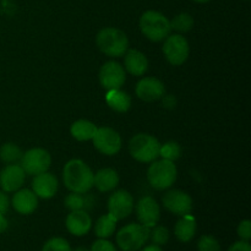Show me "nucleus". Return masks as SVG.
Masks as SVG:
<instances>
[{
    "label": "nucleus",
    "instance_id": "1",
    "mask_svg": "<svg viewBox=\"0 0 251 251\" xmlns=\"http://www.w3.org/2000/svg\"><path fill=\"white\" fill-rule=\"evenodd\" d=\"M93 176H95V173L92 169L82 159H70L64 166V185L71 193H88L93 188Z\"/></svg>",
    "mask_w": 251,
    "mask_h": 251
},
{
    "label": "nucleus",
    "instance_id": "2",
    "mask_svg": "<svg viewBox=\"0 0 251 251\" xmlns=\"http://www.w3.org/2000/svg\"><path fill=\"white\" fill-rule=\"evenodd\" d=\"M96 44L104 55L120 58L129 49V38L124 31L117 27H105L97 33Z\"/></svg>",
    "mask_w": 251,
    "mask_h": 251
},
{
    "label": "nucleus",
    "instance_id": "3",
    "mask_svg": "<svg viewBox=\"0 0 251 251\" xmlns=\"http://www.w3.org/2000/svg\"><path fill=\"white\" fill-rule=\"evenodd\" d=\"M141 33L151 42H163L171 34V22L168 17L156 10H147L139 20Z\"/></svg>",
    "mask_w": 251,
    "mask_h": 251
},
{
    "label": "nucleus",
    "instance_id": "4",
    "mask_svg": "<svg viewBox=\"0 0 251 251\" xmlns=\"http://www.w3.org/2000/svg\"><path fill=\"white\" fill-rule=\"evenodd\" d=\"M161 142L154 136L145 132L134 135L129 141V152L140 163H152L159 157Z\"/></svg>",
    "mask_w": 251,
    "mask_h": 251
},
{
    "label": "nucleus",
    "instance_id": "5",
    "mask_svg": "<svg viewBox=\"0 0 251 251\" xmlns=\"http://www.w3.org/2000/svg\"><path fill=\"white\" fill-rule=\"evenodd\" d=\"M150 229L140 223H129L120 228L115 242L122 251H139L150 240Z\"/></svg>",
    "mask_w": 251,
    "mask_h": 251
},
{
    "label": "nucleus",
    "instance_id": "6",
    "mask_svg": "<svg viewBox=\"0 0 251 251\" xmlns=\"http://www.w3.org/2000/svg\"><path fill=\"white\" fill-rule=\"evenodd\" d=\"M178 178V169L174 162L167 159L153 161L147 169V180L156 190H167L176 183Z\"/></svg>",
    "mask_w": 251,
    "mask_h": 251
},
{
    "label": "nucleus",
    "instance_id": "7",
    "mask_svg": "<svg viewBox=\"0 0 251 251\" xmlns=\"http://www.w3.org/2000/svg\"><path fill=\"white\" fill-rule=\"evenodd\" d=\"M167 61L173 66L183 65L190 54V46L185 37L181 34H169L163 41L162 47Z\"/></svg>",
    "mask_w": 251,
    "mask_h": 251
},
{
    "label": "nucleus",
    "instance_id": "8",
    "mask_svg": "<svg viewBox=\"0 0 251 251\" xmlns=\"http://www.w3.org/2000/svg\"><path fill=\"white\" fill-rule=\"evenodd\" d=\"M51 164V157L47 150L39 149H31L22 153L20 166L25 171V173L28 176H38V174L48 172Z\"/></svg>",
    "mask_w": 251,
    "mask_h": 251
},
{
    "label": "nucleus",
    "instance_id": "9",
    "mask_svg": "<svg viewBox=\"0 0 251 251\" xmlns=\"http://www.w3.org/2000/svg\"><path fill=\"white\" fill-rule=\"evenodd\" d=\"M93 146L98 152L104 156H115L122 150V136L117 130L109 126L97 127L95 136L92 139Z\"/></svg>",
    "mask_w": 251,
    "mask_h": 251
},
{
    "label": "nucleus",
    "instance_id": "10",
    "mask_svg": "<svg viewBox=\"0 0 251 251\" xmlns=\"http://www.w3.org/2000/svg\"><path fill=\"white\" fill-rule=\"evenodd\" d=\"M98 80H100V86L107 91L122 88V86L126 81V71L124 66L118 61H107L100 66Z\"/></svg>",
    "mask_w": 251,
    "mask_h": 251
},
{
    "label": "nucleus",
    "instance_id": "11",
    "mask_svg": "<svg viewBox=\"0 0 251 251\" xmlns=\"http://www.w3.org/2000/svg\"><path fill=\"white\" fill-rule=\"evenodd\" d=\"M108 213L112 215L115 220H125L134 211V198L127 190H117L109 196L107 202Z\"/></svg>",
    "mask_w": 251,
    "mask_h": 251
},
{
    "label": "nucleus",
    "instance_id": "12",
    "mask_svg": "<svg viewBox=\"0 0 251 251\" xmlns=\"http://www.w3.org/2000/svg\"><path fill=\"white\" fill-rule=\"evenodd\" d=\"M163 207L176 216H184L193 211V199L188 193L178 189L168 190L162 198Z\"/></svg>",
    "mask_w": 251,
    "mask_h": 251
},
{
    "label": "nucleus",
    "instance_id": "13",
    "mask_svg": "<svg viewBox=\"0 0 251 251\" xmlns=\"http://www.w3.org/2000/svg\"><path fill=\"white\" fill-rule=\"evenodd\" d=\"M136 217L140 225L152 228L161 220V206L152 196H144L135 206Z\"/></svg>",
    "mask_w": 251,
    "mask_h": 251
},
{
    "label": "nucleus",
    "instance_id": "14",
    "mask_svg": "<svg viewBox=\"0 0 251 251\" xmlns=\"http://www.w3.org/2000/svg\"><path fill=\"white\" fill-rule=\"evenodd\" d=\"M135 92L139 100L151 103L161 100L166 95V88H164V83L159 78L149 76V77L141 78L137 82Z\"/></svg>",
    "mask_w": 251,
    "mask_h": 251
},
{
    "label": "nucleus",
    "instance_id": "15",
    "mask_svg": "<svg viewBox=\"0 0 251 251\" xmlns=\"http://www.w3.org/2000/svg\"><path fill=\"white\" fill-rule=\"evenodd\" d=\"M26 173L20 164H6L0 172V188L5 193H15L22 188Z\"/></svg>",
    "mask_w": 251,
    "mask_h": 251
},
{
    "label": "nucleus",
    "instance_id": "16",
    "mask_svg": "<svg viewBox=\"0 0 251 251\" xmlns=\"http://www.w3.org/2000/svg\"><path fill=\"white\" fill-rule=\"evenodd\" d=\"M65 227L74 237H83L92 229V218L87 211H70L65 218Z\"/></svg>",
    "mask_w": 251,
    "mask_h": 251
},
{
    "label": "nucleus",
    "instance_id": "17",
    "mask_svg": "<svg viewBox=\"0 0 251 251\" xmlns=\"http://www.w3.org/2000/svg\"><path fill=\"white\" fill-rule=\"evenodd\" d=\"M58 179L54 174L49 173V172H44L38 176H34L33 180H32V191L36 194L37 198L43 199V200L54 198L56 191H58Z\"/></svg>",
    "mask_w": 251,
    "mask_h": 251
},
{
    "label": "nucleus",
    "instance_id": "18",
    "mask_svg": "<svg viewBox=\"0 0 251 251\" xmlns=\"http://www.w3.org/2000/svg\"><path fill=\"white\" fill-rule=\"evenodd\" d=\"M10 205L14 210L22 216L32 215L38 207V198L29 189H19L15 191Z\"/></svg>",
    "mask_w": 251,
    "mask_h": 251
},
{
    "label": "nucleus",
    "instance_id": "19",
    "mask_svg": "<svg viewBox=\"0 0 251 251\" xmlns=\"http://www.w3.org/2000/svg\"><path fill=\"white\" fill-rule=\"evenodd\" d=\"M124 69L132 76H144L149 69V59L137 49H127L124 54Z\"/></svg>",
    "mask_w": 251,
    "mask_h": 251
},
{
    "label": "nucleus",
    "instance_id": "20",
    "mask_svg": "<svg viewBox=\"0 0 251 251\" xmlns=\"http://www.w3.org/2000/svg\"><path fill=\"white\" fill-rule=\"evenodd\" d=\"M119 174L113 168L100 169L93 176V186L100 193H109L119 185Z\"/></svg>",
    "mask_w": 251,
    "mask_h": 251
},
{
    "label": "nucleus",
    "instance_id": "21",
    "mask_svg": "<svg viewBox=\"0 0 251 251\" xmlns=\"http://www.w3.org/2000/svg\"><path fill=\"white\" fill-rule=\"evenodd\" d=\"M198 230L196 218L191 213L181 216L180 220L176 223L174 227V235L181 243H189L194 239Z\"/></svg>",
    "mask_w": 251,
    "mask_h": 251
},
{
    "label": "nucleus",
    "instance_id": "22",
    "mask_svg": "<svg viewBox=\"0 0 251 251\" xmlns=\"http://www.w3.org/2000/svg\"><path fill=\"white\" fill-rule=\"evenodd\" d=\"M104 98L108 107L117 113H126L131 107V97L122 88L108 90Z\"/></svg>",
    "mask_w": 251,
    "mask_h": 251
},
{
    "label": "nucleus",
    "instance_id": "23",
    "mask_svg": "<svg viewBox=\"0 0 251 251\" xmlns=\"http://www.w3.org/2000/svg\"><path fill=\"white\" fill-rule=\"evenodd\" d=\"M96 131H97V126L95 123L90 122L86 119H78L71 124L70 134L77 141H90L93 139Z\"/></svg>",
    "mask_w": 251,
    "mask_h": 251
},
{
    "label": "nucleus",
    "instance_id": "24",
    "mask_svg": "<svg viewBox=\"0 0 251 251\" xmlns=\"http://www.w3.org/2000/svg\"><path fill=\"white\" fill-rule=\"evenodd\" d=\"M117 223L118 221L115 220L112 215H109V213L100 216L95 223L96 237L102 238V239H108V238H110L115 233Z\"/></svg>",
    "mask_w": 251,
    "mask_h": 251
},
{
    "label": "nucleus",
    "instance_id": "25",
    "mask_svg": "<svg viewBox=\"0 0 251 251\" xmlns=\"http://www.w3.org/2000/svg\"><path fill=\"white\" fill-rule=\"evenodd\" d=\"M91 196L86 194H80V193H71L64 200V206L68 208L69 211H78V210H85L87 211V208L91 207Z\"/></svg>",
    "mask_w": 251,
    "mask_h": 251
},
{
    "label": "nucleus",
    "instance_id": "26",
    "mask_svg": "<svg viewBox=\"0 0 251 251\" xmlns=\"http://www.w3.org/2000/svg\"><path fill=\"white\" fill-rule=\"evenodd\" d=\"M22 150L14 142H6L0 147V159L5 164H16L21 161Z\"/></svg>",
    "mask_w": 251,
    "mask_h": 251
},
{
    "label": "nucleus",
    "instance_id": "27",
    "mask_svg": "<svg viewBox=\"0 0 251 251\" xmlns=\"http://www.w3.org/2000/svg\"><path fill=\"white\" fill-rule=\"evenodd\" d=\"M169 22H171V28L179 33H186L194 27V17L189 12H180L169 20Z\"/></svg>",
    "mask_w": 251,
    "mask_h": 251
},
{
    "label": "nucleus",
    "instance_id": "28",
    "mask_svg": "<svg viewBox=\"0 0 251 251\" xmlns=\"http://www.w3.org/2000/svg\"><path fill=\"white\" fill-rule=\"evenodd\" d=\"M181 154V147L178 142L176 141H168L166 144L161 145V151H159V157L162 159H167V161L176 162L179 159Z\"/></svg>",
    "mask_w": 251,
    "mask_h": 251
},
{
    "label": "nucleus",
    "instance_id": "29",
    "mask_svg": "<svg viewBox=\"0 0 251 251\" xmlns=\"http://www.w3.org/2000/svg\"><path fill=\"white\" fill-rule=\"evenodd\" d=\"M169 237H171V233H169L168 228L164 226H154L150 229V240L154 245L163 247L168 243Z\"/></svg>",
    "mask_w": 251,
    "mask_h": 251
},
{
    "label": "nucleus",
    "instance_id": "30",
    "mask_svg": "<svg viewBox=\"0 0 251 251\" xmlns=\"http://www.w3.org/2000/svg\"><path fill=\"white\" fill-rule=\"evenodd\" d=\"M42 251H71V245L65 238L53 237L44 243Z\"/></svg>",
    "mask_w": 251,
    "mask_h": 251
},
{
    "label": "nucleus",
    "instance_id": "31",
    "mask_svg": "<svg viewBox=\"0 0 251 251\" xmlns=\"http://www.w3.org/2000/svg\"><path fill=\"white\" fill-rule=\"evenodd\" d=\"M198 251H222V248L213 235L205 234L199 239Z\"/></svg>",
    "mask_w": 251,
    "mask_h": 251
},
{
    "label": "nucleus",
    "instance_id": "32",
    "mask_svg": "<svg viewBox=\"0 0 251 251\" xmlns=\"http://www.w3.org/2000/svg\"><path fill=\"white\" fill-rule=\"evenodd\" d=\"M91 251H118L117 247L114 245V243H112L108 239H102V238H98L97 240L92 243L90 248Z\"/></svg>",
    "mask_w": 251,
    "mask_h": 251
},
{
    "label": "nucleus",
    "instance_id": "33",
    "mask_svg": "<svg viewBox=\"0 0 251 251\" xmlns=\"http://www.w3.org/2000/svg\"><path fill=\"white\" fill-rule=\"evenodd\" d=\"M237 234L240 238V240H245V242H250L251 239V222L249 220H243L242 222L238 225Z\"/></svg>",
    "mask_w": 251,
    "mask_h": 251
},
{
    "label": "nucleus",
    "instance_id": "34",
    "mask_svg": "<svg viewBox=\"0 0 251 251\" xmlns=\"http://www.w3.org/2000/svg\"><path fill=\"white\" fill-rule=\"evenodd\" d=\"M228 251H251L250 242H245V240H238V242L233 243L229 247Z\"/></svg>",
    "mask_w": 251,
    "mask_h": 251
},
{
    "label": "nucleus",
    "instance_id": "35",
    "mask_svg": "<svg viewBox=\"0 0 251 251\" xmlns=\"http://www.w3.org/2000/svg\"><path fill=\"white\" fill-rule=\"evenodd\" d=\"M10 207V199L5 191L0 190V215H5Z\"/></svg>",
    "mask_w": 251,
    "mask_h": 251
},
{
    "label": "nucleus",
    "instance_id": "36",
    "mask_svg": "<svg viewBox=\"0 0 251 251\" xmlns=\"http://www.w3.org/2000/svg\"><path fill=\"white\" fill-rule=\"evenodd\" d=\"M161 100H162V105H163L164 108H167V109H173V108H176V96L164 95Z\"/></svg>",
    "mask_w": 251,
    "mask_h": 251
},
{
    "label": "nucleus",
    "instance_id": "37",
    "mask_svg": "<svg viewBox=\"0 0 251 251\" xmlns=\"http://www.w3.org/2000/svg\"><path fill=\"white\" fill-rule=\"evenodd\" d=\"M9 228V221L5 217V215H0V234L5 233Z\"/></svg>",
    "mask_w": 251,
    "mask_h": 251
},
{
    "label": "nucleus",
    "instance_id": "38",
    "mask_svg": "<svg viewBox=\"0 0 251 251\" xmlns=\"http://www.w3.org/2000/svg\"><path fill=\"white\" fill-rule=\"evenodd\" d=\"M139 251H163V249H162L161 247H158V245L150 244L146 245V247H142Z\"/></svg>",
    "mask_w": 251,
    "mask_h": 251
},
{
    "label": "nucleus",
    "instance_id": "39",
    "mask_svg": "<svg viewBox=\"0 0 251 251\" xmlns=\"http://www.w3.org/2000/svg\"><path fill=\"white\" fill-rule=\"evenodd\" d=\"M71 251H91V250L87 249V248H85V247H77L76 249H71Z\"/></svg>",
    "mask_w": 251,
    "mask_h": 251
},
{
    "label": "nucleus",
    "instance_id": "40",
    "mask_svg": "<svg viewBox=\"0 0 251 251\" xmlns=\"http://www.w3.org/2000/svg\"><path fill=\"white\" fill-rule=\"evenodd\" d=\"M193 1L198 2V4H206V2H210L211 0H193Z\"/></svg>",
    "mask_w": 251,
    "mask_h": 251
}]
</instances>
